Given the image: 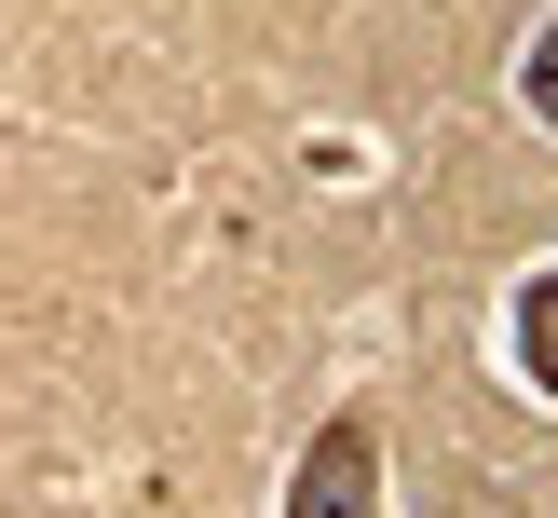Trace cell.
I'll return each mask as SVG.
<instances>
[{
	"label": "cell",
	"mask_w": 558,
	"mask_h": 518,
	"mask_svg": "<svg viewBox=\"0 0 558 518\" xmlns=\"http://www.w3.org/2000/svg\"><path fill=\"white\" fill-rule=\"evenodd\" d=\"M532 109H558V41H545V55H532Z\"/></svg>",
	"instance_id": "obj_3"
},
{
	"label": "cell",
	"mask_w": 558,
	"mask_h": 518,
	"mask_svg": "<svg viewBox=\"0 0 558 518\" xmlns=\"http://www.w3.org/2000/svg\"><path fill=\"white\" fill-rule=\"evenodd\" d=\"M381 450H368V423H327L314 436V463H300V505L287 518H381Z\"/></svg>",
	"instance_id": "obj_1"
},
{
	"label": "cell",
	"mask_w": 558,
	"mask_h": 518,
	"mask_svg": "<svg viewBox=\"0 0 558 518\" xmlns=\"http://www.w3.org/2000/svg\"><path fill=\"white\" fill-rule=\"evenodd\" d=\"M518 341H532V382H558V273L532 287V314H518Z\"/></svg>",
	"instance_id": "obj_2"
}]
</instances>
